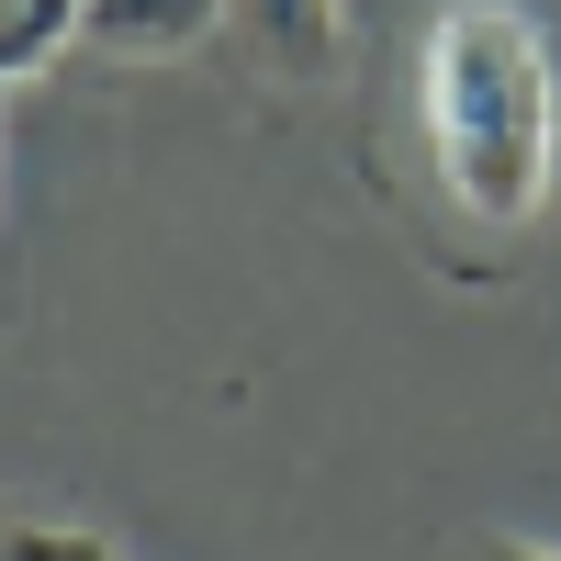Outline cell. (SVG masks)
Here are the masks:
<instances>
[{
  "instance_id": "obj_2",
  "label": "cell",
  "mask_w": 561,
  "mask_h": 561,
  "mask_svg": "<svg viewBox=\"0 0 561 561\" xmlns=\"http://www.w3.org/2000/svg\"><path fill=\"white\" fill-rule=\"evenodd\" d=\"M225 34L248 45L259 79L314 90V79H337V57H348V0H225Z\"/></svg>"
},
{
  "instance_id": "obj_1",
  "label": "cell",
  "mask_w": 561,
  "mask_h": 561,
  "mask_svg": "<svg viewBox=\"0 0 561 561\" xmlns=\"http://www.w3.org/2000/svg\"><path fill=\"white\" fill-rule=\"evenodd\" d=\"M415 135L449 214L483 237L528 225L561 180V68L517 0H449L415 45Z\"/></svg>"
},
{
  "instance_id": "obj_5",
  "label": "cell",
  "mask_w": 561,
  "mask_h": 561,
  "mask_svg": "<svg viewBox=\"0 0 561 561\" xmlns=\"http://www.w3.org/2000/svg\"><path fill=\"white\" fill-rule=\"evenodd\" d=\"M0 561H124L102 528H57V517H12L0 528Z\"/></svg>"
},
{
  "instance_id": "obj_7",
  "label": "cell",
  "mask_w": 561,
  "mask_h": 561,
  "mask_svg": "<svg viewBox=\"0 0 561 561\" xmlns=\"http://www.w3.org/2000/svg\"><path fill=\"white\" fill-rule=\"evenodd\" d=\"M0 124H12V79H0Z\"/></svg>"
},
{
  "instance_id": "obj_4",
  "label": "cell",
  "mask_w": 561,
  "mask_h": 561,
  "mask_svg": "<svg viewBox=\"0 0 561 561\" xmlns=\"http://www.w3.org/2000/svg\"><path fill=\"white\" fill-rule=\"evenodd\" d=\"M79 23H90V0H0V79L57 68L79 45Z\"/></svg>"
},
{
  "instance_id": "obj_6",
  "label": "cell",
  "mask_w": 561,
  "mask_h": 561,
  "mask_svg": "<svg viewBox=\"0 0 561 561\" xmlns=\"http://www.w3.org/2000/svg\"><path fill=\"white\" fill-rule=\"evenodd\" d=\"M483 561H561V550H539V539H483Z\"/></svg>"
},
{
  "instance_id": "obj_3",
  "label": "cell",
  "mask_w": 561,
  "mask_h": 561,
  "mask_svg": "<svg viewBox=\"0 0 561 561\" xmlns=\"http://www.w3.org/2000/svg\"><path fill=\"white\" fill-rule=\"evenodd\" d=\"M214 34H225V0H90V23H79V45L113 68H169Z\"/></svg>"
}]
</instances>
